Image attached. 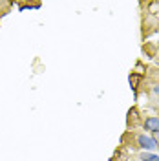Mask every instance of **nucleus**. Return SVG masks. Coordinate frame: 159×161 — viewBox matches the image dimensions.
<instances>
[{
	"mask_svg": "<svg viewBox=\"0 0 159 161\" xmlns=\"http://www.w3.org/2000/svg\"><path fill=\"white\" fill-rule=\"evenodd\" d=\"M157 106H159V99H157Z\"/></svg>",
	"mask_w": 159,
	"mask_h": 161,
	"instance_id": "nucleus-7",
	"label": "nucleus"
},
{
	"mask_svg": "<svg viewBox=\"0 0 159 161\" xmlns=\"http://www.w3.org/2000/svg\"><path fill=\"white\" fill-rule=\"evenodd\" d=\"M152 92H154V93H157V95H159V86H152Z\"/></svg>",
	"mask_w": 159,
	"mask_h": 161,
	"instance_id": "nucleus-5",
	"label": "nucleus"
},
{
	"mask_svg": "<svg viewBox=\"0 0 159 161\" xmlns=\"http://www.w3.org/2000/svg\"><path fill=\"white\" fill-rule=\"evenodd\" d=\"M143 126H145V130L146 132H152L154 136H157L159 134V117H156V115L146 117L145 123H143Z\"/></svg>",
	"mask_w": 159,
	"mask_h": 161,
	"instance_id": "nucleus-2",
	"label": "nucleus"
},
{
	"mask_svg": "<svg viewBox=\"0 0 159 161\" xmlns=\"http://www.w3.org/2000/svg\"><path fill=\"white\" fill-rule=\"evenodd\" d=\"M139 159L141 161H159V156L156 152H141Z\"/></svg>",
	"mask_w": 159,
	"mask_h": 161,
	"instance_id": "nucleus-3",
	"label": "nucleus"
},
{
	"mask_svg": "<svg viewBox=\"0 0 159 161\" xmlns=\"http://www.w3.org/2000/svg\"><path fill=\"white\" fill-rule=\"evenodd\" d=\"M137 145L143 152H156L157 150V141L154 139V136H146V134H139L137 136Z\"/></svg>",
	"mask_w": 159,
	"mask_h": 161,
	"instance_id": "nucleus-1",
	"label": "nucleus"
},
{
	"mask_svg": "<svg viewBox=\"0 0 159 161\" xmlns=\"http://www.w3.org/2000/svg\"><path fill=\"white\" fill-rule=\"evenodd\" d=\"M128 80H130V88H132V90L135 92V90H137V80H139V75L132 73V75L128 77Z\"/></svg>",
	"mask_w": 159,
	"mask_h": 161,
	"instance_id": "nucleus-4",
	"label": "nucleus"
},
{
	"mask_svg": "<svg viewBox=\"0 0 159 161\" xmlns=\"http://www.w3.org/2000/svg\"><path fill=\"white\" fill-rule=\"evenodd\" d=\"M154 139L157 141V150H159V134H157V136H154Z\"/></svg>",
	"mask_w": 159,
	"mask_h": 161,
	"instance_id": "nucleus-6",
	"label": "nucleus"
}]
</instances>
